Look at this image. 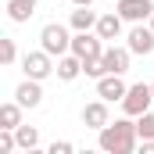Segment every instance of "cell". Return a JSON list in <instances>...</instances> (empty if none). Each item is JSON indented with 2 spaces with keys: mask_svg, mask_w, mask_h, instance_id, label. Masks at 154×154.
<instances>
[{
  "mask_svg": "<svg viewBox=\"0 0 154 154\" xmlns=\"http://www.w3.org/2000/svg\"><path fill=\"white\" fill-rule=\"evenodd\" d=\"M97 18H100V14H93L90 7H75L72 18H68V25H72L75 32H90V29H97Z\"/></svg>",
  "mask_w": 154,
  "mask_h": 154,
  "instance_id": "obj_15",
  "label": "cell"
},
{
  "mask_svg": "<svg viewBox=\"0 0 154 154\" xmlns=\"http://www.w3.org/2000/svg\"><path fill=\"white\" fill-rule=\"evenodd\" d=\"M147 25H151V29H154V14H151V22H147Z\"/></svg>",
  "mask_w": 154,
  "mask_h": 154,
  "instance_id": "obj_24",
  "label": "cell"
},
{
  "mask_svg": "<svg viewBox=\"0 0 154 154\" xmlns=\"http://www.w3.org/2000/svg\"><path fill=\"white\" fill-rule=\"evenodd\" d=\"M136 140H140V133H136V122H129V115L118 118V122H108L97 136L100 151H108V154H133Z\"/></svg>",
  "mask_w": 154,
  "mask_h": 154,
  "instance_id": "obj_1",
  "label": "cell"
},
{
  "mask_svg": "<svg viewBox=\"0 0 154 154\" xmlns=\"http://www.w3.org/2000/svg\"><path fill=\"white\" fill-rule=\"evenodd\" d=\"M22 72H25V79H39V82H43L50 72H57L54 54H47L43 47H39V50H32V54H25V57H22Z\"/></svg>",
  "mask_w": 154,
  "mask_h": 154,
  "instance_id": "obj_4",
  "label": "cell"
},
{
  "mask_svg": "<svg viewBox=\"0 0 154 154\" xmlns=\"http://www.w3.org/2000/svg\"><path fill=\"white\" fill-rule=\"evenodd\" d=\"M18 61V47H14V39L11 36H0V65L7 68V65H14Z\"/></svg>",
  "mask_w": 154,
  "mask_h": 154,
  "instance_id": "obj_18",
  "label": "cell"
},
{
  "mask_svg": "<svg viewBox=\"0 0 154 154\" xmlns=\"http://www.w3.org/2000/svg\"><path fill=\"white\" fill-rule=\"evenodd\" d=\"M108 122H111V111H108V100H104V97H100V100H90V104L82 108V125H86V129H97V133H100Z\"/></svg>",
  "mask_w": 154,
  "mask_h": 154,
  "instance_id": "obj_8",
  "label": "cell"
},
{
  "mask_svg": "<svg viewBox=\"0 0 154 154\" xmlns=\"http://www.w3.org/2000/svg\"><path fill=\"white\" fill-rule=\"evenodd\" d=\"M79 75H82V57L79 54H61L57 57V79L61 82H72Z\"/></svg>",
  "mask_w": 154,
  "mask_h": 154,
  "instance_id": "obj_13",
  "label": "cell"
},
{
  "mask_svg": "<svg viewBox=\"0 0 154 154\" xmlns=\"http://www.w3.org/2000/svg\"><path fill=\"white\" fill-rule=\"evenodd\" d=\"M129 57H133V50H129V47H108V50H104V57H100V61H104V75H108V72L125 75V72H129Z\"/></svg>",
  "mask_w": 154,
  "mask_h": 154,
  "instance_id": "obj_9",
  "label": "cell"
},
{
  "mask_svg": "<svg viewBox=\"0 0 154 154\" xmlns=\"http://www.w3.org/2000/svg\"><path fill=\"white\" fill-rule=\"evenodd\" d=\"M36 4H39V0H7V18L22 25V22H29V18H32Z\"/></svg>",
  "mask_w": 154,
  "mask_h": 154,
  "instance_id": "obj_14",
  "label": "cell"
},
{
  "mask_svg": "<svg viewBox=\"0 0 154 154\" xmlns=\"http://www.w3.org/2000/svg\"><path fill=\"white\" fill-rule=\"evenodd\" d=\"M151 90H154V82H151Z\"/></svg>",
  "mask_w": 154,
  "mask_h": 154,
  "instance_id": "obj_25",
  "label": "cell"
},
{
  "mask_svg": "<svg viewBox=\"0 0 154 154\" xmlns=\"http://www.w3.org/2000/svg\"><path fill=\"white\" fill-rule=\"evenodd\" d=\"M151 104H154L151 82H136V86H129L125 97H122V111H125L129 118H140L143 111H151Z\"/></svg>",
  "mask_w": 154,
  "mask_h": 154,
  "instance_id": "obj_2",
  "label": "cell"
},
{
  "mask_svg": "<svg viewBox=\"0 0 154 154\" xmlns=\"http://www.w3.org/2000/svg\"><path fill=\"white\" fill-rule=\"evenodd\" d=\"M75 7H93V0H72Z\"/></svg>",
  "mask_w": 154,
  "mask_h": 154,
  "instance_id": "obj_23",
  "label": "cell"
},
{
  "mask_svg": "<svg viewBox=\"0 0 154 154\" xmlns=\"http://www.w3.org/2000/svg\"><path fill=\"white\" fill-rule=\"evenodd\" d=\"M125 47H129L133 54H154V29L136 22V25L129 29V36H125Z\"/></svg>",
  "mask_w": 154,
  "mask_h": 154,
  "instance_id": "obj_7",
  "label": "cell"
},
{
  "mask_svg": "<svg viewBox=\"0 0 154 154\" xmlns=\"http://www.w3.org/2000/svg\"><path fill=\"white\" fill-rule=\"evenodd\" d=\"M125 82H122V75H115V72H108V75L97 79V97H104L108 104H115V100H122L125 97Z\"/></svg>",
  "mask_w": 154,
  "mask_h": 154,
  "instance_id": "obj_10",
  "label": "cell"
},
{
  "mask_svg": "<svg viewBox=\"0 0 154 154\" xmlns=\"http://www.w3.org/2000/svg\"><path fill=\"white\" fill-rule=\"evenodd\" d=\"M14 136H18V151H36L39 147V129L36 125H18Z\"/></svg>",
  "mask_w": 154,
  "mask_h": 154,
  "instance_id": "obj_17",
  "label": "cell"
},
{
  "mask_svg": "<svg viewBox=\"0 0 154 154\" xmlns=\"http://www.w3.org/2000/svg\"><path fill=\"white\" fill-rule=\"evenodd\" d=\"M14 100H18L22 108H39V100H43V86H39V79H25V82L14 90Z\"/></svg>",
  "mask_w": 154,
  "mask_h": 154,
  "instance_id": "obj_11",
  "label": "cell"
},
{
  "mask_svg": "<svg viewBox=\"0 0 154 154\" xmlns=\"http://www.w3.org/2000/svg\"><path fill=\"white\" fill-rule=\"evenodd\" d=\"M136 133H140V140H154V111H143L136 118Z\"/></svg>",
  "mask_w": 154,
  "mask_h": 154,
  "instance_id": "obj_19",
  "label": "cell"
},
{
  "mask_svg": "<svg viewBox=\"0 0 154 154\" xmlns=\"http://www.w3.org/2000/svg\"><path fill=\"white\" fill-rule=\"evenodd\" d=\"M39 47H43L47 54L61 57V54H68V50H72V36H68V29H65L61 22H50V25H43V29H39Z\"/></svg>",
  "mask_w": 154,
  "mask_h": 154,
  "instance_id": "obj_3",
  "label": "cell"
},
{
  "mask_svg": "<svg viewBox=\"0 0 154 154\" xmlns=\"http://www.w3.org/2000/svg\"><path fill=\"white\" fill-rule=\"evenodd\" d=\"M118 14L125 18V22H151V14H154V0H118V7H115Z\"/></svg>",
  "mask_w": 154,
  "mask_h": 154,
  "instance_id": "obj_6",
  "label": "cell"
},
{
  "mask_svg": "<svg viewBox=\"0 0 154 154\" xmlns=\"http://www.w3.org/2000/svg\"><path fill=\"white\" fill-rule=\"evenodd\" d=\"M143 154H154V140H143Z\"/></svg>",
  "mask_w": 154,
  "mask_h": 154,
  "instance_id": "obj_22",
  "label": "cell"
},
{
  "mask_svg": "<svg viewBox=\"0 0 154 154\" xmlns=\"http://www.w3.org/2000/svg\"><path fill=\"white\" fill-rule=\"evenodd\" d=\"M72 151H75V147H72L68 140H54V143L47 147V154H72Z\"/></svg>",
  "mask_w": 154,
  "mask_h": 154,
  "instance_id": "obj_21",
  "label": "cell"
},
{
  "mask_svg": "<svg viewBox=\"0 0 154 154\" xmlns=\"http://www.w3.org/2000/svg\"><path fill=\"white\" fill-rule=\"evenodd\" d=\"M82 75L100 79V75H104V61H100V57H86V61H82Z\"/></svg>",
  "mask_w": 154,
  "mask_h": 154,
  "instance_id": "obj_20",
  "label": "cell"
},
{
  "mask_svg": "<svg viewBox=\"0 0 154 154\" xmlns=\"http://www.w3.org/2000/svg\"><path fill=\"white\" fill-rule=\"evenodd\" d=\"M22 104L18 100H11V104H0V129H18L22 125Z\"/></svg>",
  "mask_w": 154,
  "mask_h": 154,
  "instance_id": "obj_16",
  "label": "cell"
},
{
  "mask_svg": "<svg viewBox=\"0 0 154 154\" xmlns=\"http://www.w3.org/2000/svg\"><path fill=\"white\" fill-rule=\"evenodd\" d=\"M122 22H125V18H122L118 11H111V14H100L93 32H97L100 39H118V36H122Z\"/></svg>",
  "mask_w": 154,
  "mask_h": 154,
  "instance_id": "obj_12",
  "label": "cell"
},
{
  "mask_svg": "<svg viewBox=\"0 0 154 154\" xmlns=\"http://www.w3.org/2000/svg\"><path fill=\"white\" fill-rule=\"evenodd\" d=\"M104 50L108 47H104V39L97 36V32H75L72 36V54H79L82 61L86 57H104Z\"/></svg>",
  "mask_w": 154,
  "mask_h": 154,
  "instance_id": "obj_5",
  "label": "cell"
}]
</instances>
